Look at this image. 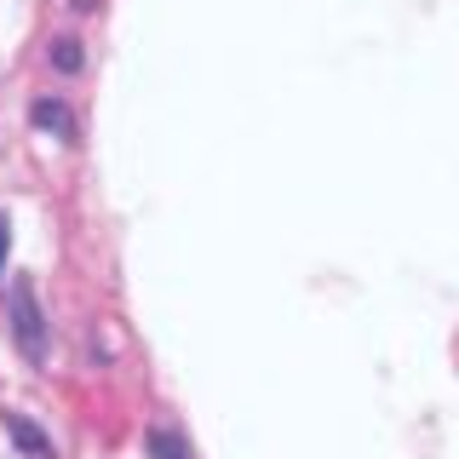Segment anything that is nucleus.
Masks as SVG:
<instances>
[{"label": "nucleus", "mask_w": 459, "mask_h": 459, "mask_svg": "<svg viewBox=\"0 0 459 459\" xmlns=\"http://www.w3.org/2000/svg\"><path fill=\"white\" fill-rule=\"evenodd\" d=\"M12 339H18V351H23V362H47V316H40L35 305V281L18 276L12 281Z\"/></svg>", "instance_id": "obj_1"}, {"label": "nucleus", "mask_w": 459, "mask_h": 459, "mask_svg": "<svg viewBox=\"0 0 459 459\" xmlns=\"http://www.w3.org/2000/svg\"><path fill=\"white\" fill-rule=\"evenodd\" d=\"M29 121L52 138H75V115H69L64 98H35V104H29Z\"/></svg>", "instance_id": "obj_2"}, {"label": "nucleus", "mask_w": 459, "mask_h": 459, "mask_svg": "<svg viewBox=\"0 0 459 459\" xmlns=\"http://www.w3.org/2000/svg\"><path fill=\"white\" fill-rule=\"evenodd\" d=\"M143 448H150V459H195L190 437L172 430V425H150V430H143Z\"/></svg>", "instance_id": "obj_3"}, {"label": "nucleus", "mask_w": 459, "mask_h": 459, "mask_svg": "<svg viewBox=\"0 0 459 459\" xmlns=\"http://www.w3.org/2000/svg\"><path fill=\"white\" fill-rule=\"evenodd\" d=\"M6 430H12V442H18V448H23L29 459H57V448L47 442V430H40V425H29L23 413H6Z\"/></svg>", "instance_id": "obj_4"}, {"label": "nucleus", "mask_w": 459, "mask_h": 459, "mask_svg": "<svg viewBox=\"0 0 459 459\" xmlns=\"http://www.w3.org/2000/svg\"><path fill=\"white\" fill-rule=\"evenodd\" d=\"M52 69H57V75H81V69H86V52H81L75 35L52 40Z\"/></svg>", "instance_id": "obj_5"}, {"label": "nucleus", "mask_w": 459, "mask_h": 459, "mask_svg": "<svg viewBox=\"0 0 459 459\" xmlns=\"http://www.w3.org/2000/svg\"><path fill=\"white\" fill-rule=\"evenodd\" d=\"M6 247H12V224L0 219V264H6Z\"/></svg>", "instance_id": "obj_6"}]
</instances>
